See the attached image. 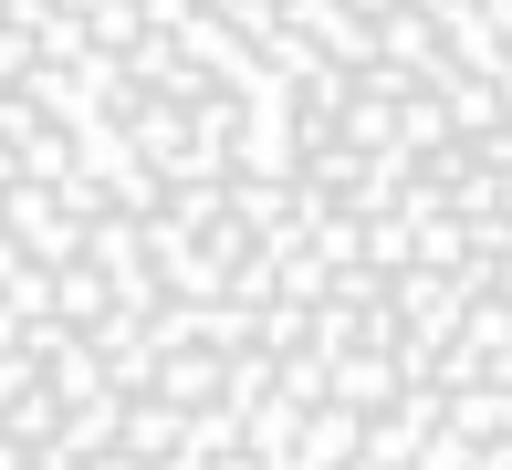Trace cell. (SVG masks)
Wrapping results in <instances>:
<instances>
[{
    "instance_id": "1",
    "label": "cell",
    "mask_w": 512,
    "mask_h": 470,
    "mask_svg": "<svg viewBox=\"0 0 512 470\" xmlns=\"http://www.w3.org/2000/svg\"><path fill=\"white\" fill-rule=\"evenodd\" d=\"M0 470H512V0H0Z\"/></svg>"
}]
</instances>
